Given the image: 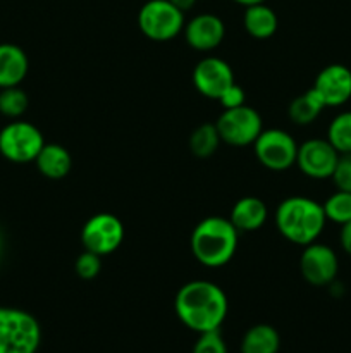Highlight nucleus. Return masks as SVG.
I'll list each match as a JSON object with an SVG mask.
<instances>
[{"instance_id": "1", "label": "nucleus", "mask_w": 351, "mask_h": 353, "mask_svg": "<svg viewBox=\"0 0 351 353\" xmlns=\"http://www.w3.org/2000/svg\"><path fill=\"white\" fill-rule=\"evenodd\" d=\"M178 319L195 333L220 330L227 317L229 300L219 285L206 279H193L178 290L174 299Z\"/></svg>"}, {"instance_id": "2", "label": "nucleus", "mask_w": 351, "mask_h": 353, "mask_svg": "<svg viewBox=\"0 0 351 353\" xmlns=\"http://www.w3.org/2000/svg\"><path fill=\"white\" fill-rule=\"evenodd\" d=\"M240 231L229 217L209 216L200 221L189 236V248L196 262L205 268H224L234 259Z\"/></svg>"}, {"instance_id": "3", "label": "nucleus", "mask_w": 351, "mask_h": 353, "mask_svg": "<svg viewBox=\"0 0 351 353\" xmlns=\"http://www.w3.org/2000/svg\"><path fill=\"white\" fill-rule=\"evenodd\" d=\"M275 228L284 240L306 247L317 241L326 228L322 203L308 196H288L275 209Z\"/></svg>"}, {"instance_id": "4", "label": "nucleus", "mask_w": 351, "mask_h": 353, "mask_svg": "<svg viewBox=\"0 0 351 353\" xmlns=\"http://www.w3.org/2000/svg\"><path fill=\"white\" fill-rule=\"evenodd\" d=\"M41 326L33 314L16 307H0V353H36Z\"/></svg>"}, {"instance_id": "5", "label": "nucleus", "mask_w": 351, "mask_h": 353, "mask_svg": "<svg viewBox=\"0 0 351 353\" xmlns=\"http://www.w3.org/2000/svg\"><path fill=\"white\" fill-rule=\"evenodd\" d=\"M184 12L169 0H147L138 10V28L151 41H171L182 33Z\"/></svg>"}, {"instance_id": "6", "label": "nucleus", "mask_w": 351, "mask_h": 353, "mask_svg": "<svg viewBox=\"0 0 351 353\" xmlns=\"http://www.w3.org/2000/svg\"><path fill=\"white\" fill-rule=\"evenodd\" d=\"M43 145L41 131L28 121L12 119L0 130V155L14 164L34 162Z\"/></svg>"}, {"instance_id": "7", "label": "nucleus", "mask_w": 351, "mask_h": 353, "mask_svg": "<svg viewBox=\"0 0 351 353\" xmlns=\"http://www.w3.org/2000/svg\"><path fill=\"white\" fill-rule=\"evenodd\" d=\"M215 128L222 143L231 147H246L255 143L264 130V123L258 110L244 103L234 109H222V114L215 121Z\"/></svg>"}, {"instance_id": "8", "label": "nucleus", "mask_w": 351, "mask_h": 353, "mask_svg": "<svg viewBox=\"0 0 351 353\" xmlns=\"http://www.w3.org/2000/svg\"><path fill=\"white\" fill-rule=\"evenodd\" d=\"M251 147L255 157L264 168L270 171H286L296 164L299 145L288 131L272 128V130H262Z\"/></svg>"}, {"instance_id": "9", "label": "nucleus", "mask_w": 351, "mask_h": 353, "mask_svg": "<svg viewBox=\"0 0 351 353\" xmlns=\"http://www.w3.org/2000/svg\"><path fill=\"white\" fill-rule=\"evenodd\" d=\"M124 241V224L117 216L100 212L89 217L81 228L83 248L105 257L114 254Z\"/></svg>"}, {"instance_id": "10", "label": "nucleus", "mask_w": 351, "mask_h": 353, "mask_svg": "<svg viewBox=\"0 0 351 353\" xmlns=\"http://www.w3.org/2000/svg\"><path fill=\"white\" fill-rule=\"evenodd\" d=\"M339 155L327 138H313L299 145L295 165H298L306 178L327 179L332 176Z\"/></svg>"}, {"instance_id": "11", "label": "nucleus", "mask_w": 351, "mask_h": 353, "mask_svg": "<svg viewBox=\"0 0 351 353\" xmlns=\"http://www.w3.org/2000/svg\"><path fill=\"white\" fill-rule=\"evenodd\" d=\"M337 271H339V261L332 248L317 241L303 247L299 257V272L308 285H330L336 279Z\"/></svg>"}, {"instance_id": "12", "label": "nucleus", "mask_w": 351, "mask_h": 353, "mask_svg": "<svg viewBox=\"0 0 351 353\" xmlns=\"http://www.w3.org/2000/svg\"><path fill=\"white\" fill-rule=\"evenodd\" d=\"M233 83H236L233 68L220 57H203L193 69V85L196 92L210 100H219Z\"/></svg>"}, {"instance_id": "13", "label": "nucleus", "mask_w": 351, "mask_h": 353, "mask_svg": "<svg viewBox=\"0 0 351 353\" xmlns=\"http://www.w3.org/2000/svg\"><path fill=\"white\" fill-rule=\"evenodd\" d=\"M186 43L198 52H210L219 47L226 37V24L217 14H196L182 28Z\"/></svg>"}, {"instance_id": "14", "label": "nucleus", "mask_w": 351, "mask_h": 353, "mask_svg": "<svg viewBox=\"0 0 351 353\" xmlns=\"http://www.w3.org/2000/svg\"><path fill=\"white\" fill-rule=\"evenodd\" d=\"M326 107H337L351 99V69L343 64H329L317 74L312 86Z\"/></svg>"}, {"instance_id": "15", "label": "nucleus", "mask_w": 351, "mask_h": 353, "mask_svg": "<svg viewBox=\"0 0 351 353\" xmlns=\"http://www.w3.org/2000/svg\"><path fill=\"white\" fill-rule=\"evenodd\" d=\"M30 71L28 55L19 45L0 43V90L21 86Z\"/></svg>"}, {"instance_id": "16", "label": "nucleus", "mask_w": 351, "mask_h": 353, "mask_svg": "<svg viewBox=\"0 0 351 353\" xmlns=\"http://www.w3.org/2000/svg\"><path fill=\"white\" fill-rule=\"evenodd\" d=\"M267 217L268 209L264 200L251 195L237 200L229 214V221L240 233H251V231L260 230L267 223Z\"/></svg>"}, {"instance_id": "17", "label": "nucleus", "mask_w": 351, "mask_h": 353, "mask_svg": "<svg viewBox=\"0 0 351 353\" xmlns=\"http://www.w3.org/2000/svg\"><path fill=\"white\" fill-rule=\"evenodd\" d=\"M34 165H36L41 176L52 179V181H58V179H64L71 172L72 157L64 145L47 143L45 141L40 154L34 159Z\"/></svg>"}, {"instance_id": "18", "label": "nucleus", "mask_w": 351, "mask_h": 353, "mask_svg": "<svg viewBox=\"0 0 351 353\" xmlns=\"http://www.w3.org/2000/svg\"><path fill=\"white\" fill-rule=\"evenodd\" d=\"M243 26L246 33L255 40H267V38L274 37L275 31H277V14L265 2L248 6L244 7Z\"/></svg>"}, {"instance_id": "19", "label": "nucleus", "mask_w": 351, "mask_h": 353, "mask_svg": "<svg viewBox=\"0 0 351 353\" xmlns=\"http://www.w3.org/2000/svg\"><path fill=\"white\" fill-rule=\"evenodd\" d=\"M281 336L270 324H255L241 338V353H277Z\"/></svg>"}, {"instance_id": "20", "label": "nucleus", "mask_w": 351, "mask_h": 353, "mask_svg": "<svg viewBox=\"0 0 351 353\" xmlns=\"http://www.w3.org/2000/svg\"><path fill=\"white\" fill-rule=\"evenodd\" d=\"M326 109V103L322 102V99L319 97V93L313 88L306 90L305 93H301L299 97H296L291 103H289V119L295 124L299 126H308L312 124L317 117L322 114V110Z\"/></svg>"}, {"instance_id": "21", "label": "nucleus", "mask_w": 351, "mask_h": 353, "mask_svg": "<svg viewBox=\"0 0 351 353\" xmlns=\"http://www.w3.org/2000/svg\"><path fill=\"white\" fill-rule=\"evenodd\" d=\"M222 143L217 131L215 123H205L195 128L191 134H189V152L198 159H209L219 150V145Z\"/></svg>"}, {"instance_id": "22", "label": "nucleus", "mask_w": 351, "mask_h": 353, "mask_svg": "<svg viewBox=\"0 0 351 353\" xmlns=\"http://www.w3.org/2000/svg\"><path fill=\"white\" fill-rule=\"evenodd\" d=\"M327 140L339 154H351V110L341 112L327 128Z\"/></svg>"}, {"instance_id": "23", "label": "nucleus", "mask_w": 351, "mask_h": 353, "mask_svg": "<svg viewBox=\"0 0 351 353\" xmlns=\"http://www.w3.org/2000/svg\"><path fill=\"white\" fill-rule=\"evenodd\" d=\"M28 105H30V99L21 86L0 90V116L19 119L28 110Z\"/></svg>"}, {"instance_id": "24", "label": "nucleus", "mask_w": 351, "mask_h": 353, "mask_svg": "<svg viewBox=\"0 0 351 353\" xmlns=\"http://www.w3.org/2000/svg\"><path fill=\"white\" fill-rule=\"evenodd\" d=\"M323 212H326L327 221L336 224H346L351 221V193L341 192L337 190L336 193L329 196L326 202L322 203Z\"/></svg>"}, {"instance_id": "25", "label": "nucleus", "mask_w": 351, "mask_h": 353, "mask_svg": "<svg viewBox=\"0 0 351 353\" xmlns=\"http://www.w3.org/2000/svg\"><path fill=\"white\" fill-rule=\"evenodd\" d=\"M102 271V257L93 252L83 250L74 261V272L78 278L85 279V281H92Z\"/></svg>"}, {"instance_id": "26", "label": "nucleus", "mask_w": 351, "mask_h": 353, "mask_svg": "<svg viewBox=\"0 0 351 353\" xmlns=\"http://www.w3.org/2000/svg\"><path fill=\"white\" fill-rule=\"evenodd\" d=\"M193 353H227V345L219 330L200 333Z\"/></svg>"}, {"instance_id": "27", "label": "nucleus", "mask_w": 351, "mask_h": 353, "mask_svg": "<svg viewBox=\"0 0 351 353\" xmlns=\"http://www.w3.org/2000/svg\"><path fill=\"white\" fill-rule=\"evenodd\" d=\"M330 179L337 190L351 193V154H341Z\"/></svg>"}, {"instance_id": "28", "label": "nucleus", "mask_w": 351, "mask_h": 353, "mask_svg": "<svg viewBox=\"0 0 351 353\" xmlns=\"http://www.w3.org/2000/svg\"><path fill=\"white\" fill-rule=\"evenodd\" d=\"M217 102L222 105V109H234V107H240L246 103V93H244L243 86L233 83L226 92L220 95V99Z\"/></svg>"}, {"instance_id": "29", "label": "nucleus", "mask_w": 351, "mask_h": 353, "mask_svg": "<svg viewBox=\"0 0 351 353\" xmlns=\"http://www.w3.org/2000/svg\"><path fill=\"white\" fill-rule=\"evenodd\" d=\"M339 243H341V247H343V250L346 252L348 255H351V221L341 226Z\"/></svg>"}, {"instance_id": "30", "label": "nucleus", "mask_w": 351, "mask_h": 353, "mask_svg": "<svg viewBox=\"0 0 351 353\" xmlns=\"http://www.w3.org/2000/svg\"><path fill=\"white\" fill-rule=\"evenodd\" d=\"M169 2L174 3V6L178 7V9H181L182 12H186V10H189L195 7L196 0H169Z\"/></svg>"}, {"instance_id": "31", "label": "nucleus", "mask_w": 351, "mask_h": 353, "mask_svg": "<svg viewBox=\"0 0 351 353\" xmlns=\"http://www.w3.org/2000/svg\"><path fill=\"white\" fill-rule=\"evenodd\" d=\"M233 2L240 3V6L243 7H248V6H255V3H264L267 2V0H233Z\"/></svg>"}, {"instance_id": "32", "label": "nucleus", "mask_w": 351, "mask_h": 353, "mask_svg": "<svg viewBox=\"0 0 351 353\" xmlns=\"http://www.w3.org/2000/svg\"><path fill=\"white\" fill-rule=\"evenodd\" d=\"M2 252H3V238L0 234V257H2Z\"/></svg>"}]
</instances>
